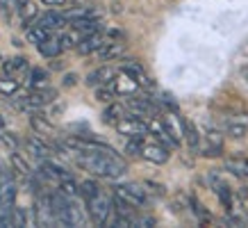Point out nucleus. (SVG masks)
Returning a JSON list of instances; mask_svg holds the SVG:
<instances>
[{
    "label": "nucleus",
    "instance_id": "bb28decb",
    "mask_svg": "<svg viewBox=\"0 0 248 228\" xmlns=\"http://www.w3.org/2000/svg\"><path fill=\"white\" fill-rule=\"evenodd\" d=\"M44 5H50V7H57V5H64V0H41Z\"/></svg>",
    "mask_w": 248,
    "mask_h": 228
},
{
    "label": "nucleus",
    "instance_id": "a878e982",
    "mask_svg": "<svg viewBox=\"0 0 248 228\" xmlns=\"http://www.w3.org/2000/svg\"><path fill=\"white\" fill-rule=\"evenodd\" d=\"M0 139H2V142H5V144L9 146V148H18V139H16L14 135H12V132H2V135H0Z\"/></svg>",
    "mask_w": 248,
    "mask_h": 228
},
{
    "label": "nucleus",
    "instance_id": "423d86ee",
    "mask_svg": "<svg viewBox=\"0 0 248 228\" xmlns=\"http://www.w3.org/2000/svg\"><path fill=\"white\" fill-rule=\"evenodd\" d=\"M137 155H141L143 160L155 162V164H164L166 160H169V148H166L164 144H159L157 139H155V142H146V137H141L139 153H137Z\"/></svg>",
    "mask_w": 248,
    "mask_h": 228
},
{
    "label": "nucleus",
    "instance_id": "39448f33",
    "mask_svg": "<svg viewBox=\"0 0 248 228\" xmlns=\"http://www.w3.org/2000/svg\"><path fill=\"white\" fill-rule=\"evenodd\" d=\"M114 196L121 198V201H125L128 205L132 208H141L146 203V190H141V185H137V182H128V185H116L114 187Z\"/></svg>",
    "mask_w": 248,
    "mask_h": 228
},
{
    "label": "nucleus",
    "instance_id": "ddd939ff",
    "mask_svg": "<svg viewBox=\"0 0 248 228\" xmlns=\"http://www.w3.org/2000/svg\"><path fill=\"white\" fill-rule=\"evenodd\" d=\"M114 73H116V68H112V66H100V68H96L93 73H89V78H87V84H89V87H105V84L114 78Z\"/></svg>",
    "mask_w": 248,
    "mask_h": 228
},
{
    "label": "nucleus",
    "instance_id": "4be33fe9",
    "mask_svg": "<svg viewBox=\"0 0 248 228\" xmlns=\"http://www.w3.org/2000/svg\"><path fill=\"white\" fill-rule=\"evenodd\" d=\"M18 89H21V82H18L16 78H12V76L0 78V94H2V96H14Z\"/></svg>",
    "mask_w": 248,
    "mask_h": 228
},
{
    "label": "nucleus",
    "instance_id": "f8f14e48",
    "mask_svg": "<svg viewBox=\"0 0 248 228\" xmlns=\"http://www.w3.org/2000/svg\"><path fill=\"white\" fill-rule=\"evenodd\" d=\"M2 68H5V76H12L21 82V76H25L30 71V64H28L25 57H12V60H7L2 64Z\"/></svg>",
    "mask_w": 248,
    "mask_h": 228
},
{
    "label": "nucleus",
    "instance_id": "cd10ccee",
    "mask_svg": "<svg viewBox=\"0 0 248 228\" xmlns=\"http://www.w3.org/2000/svg\"><path fill=\"white\" fill-rule=\"evenodd\" d=\"M76 80H78L76 76H66V84H73V82H76Z\"/></svg>",
    "mask_w": 248,
    "mask_h": 228
},
{
    "label": "nucleus",
    "instance_id": "5701e85b",
    "mask_svg": "<svg viewBox=\"0 0 248 228\" xmlns=\"http://www.w3.org/2000/svg\"><path fill=\"white\" fill-rule=\"evenodd\" d=\"M50 34H53V32L44 30V28L37 25V23H34V25H28V39H30L32 44H39V41H44V39L50 37Z\"/></svg>",
    "mask_w": 248,
    "mask_h": 228
},
{
    "label": "nucleus",
    "instance_id": "1a4fd4ad",
    "mask_svg": "<svg viewBox=\"0 0 248 228\" xmlns=\"http://www.w3.org/2000/svg\"><path fill=\"white\" fill-rule=\"evenodd\" d=\"M198 151L203 153V155H207V158L221 155V153H223V139H221V135H218L217 130L207 132V135H205V142L198 144Z\"/></svg>",
    "mask_w": 248,
    "mask_h": 228
},
{
    "label": "nucleus",
    "instance_id": "9d476101",
    "mask_svg": "<svg viewBox=\"0 0 248 228\" xmlns=\"http://www.w3.org/2000/svg\"><path fill=\"white\" fill-rule=\"evenodd\" d=\"M162 123H164L166 132L171 135L173 142H175V144H180V139L185 137V121H182L178 114H166L164 119H162Z\"/></svg>",
    "mask_w": 248,
    "mask_h": 228
},
{
    "label": "nucleus",
    "instance_id": "dca6fc26",
    "mask_svg": "<svg viewBox=\"0 0 248 228\" xmlns=\"http://www.w3.org/2000/svg\"><path fill=\"white\" fill-rule=\"evenodd\" d=\"M226 171H230L237 178H248V160L244 155H234L226 160Z\"/></svg>",
    "mask_w": 248,
    "mask_h": 228
},
{
    "label": "nucleus",
    "instance_id": "f257e3e1",
    "mask_svg": "<svg viewBox=\"0 0 248 228\" xmlns=\"http://www.w3.org/2000/svg\"><path fill=\"white\" fill-rule=\"evenodd\" d=\"M73 158H76L78 167H82L84 171L98 178H121L128 174V162L119 153H114V148H109L107 144H103L96 151L73 153Z\"/></svg>",
    "mask_w": 248,
    "mask_h": 228
},
{
    "label": "nucleus",
    "instance_id": "aec40b11",
    "mask_svg": "<svg viewBox=\"0 0 248 228\" xmlns=\"http://www.w3.org/2000/svg\"><path fill=\"white\" fill-rule=\"evenodd\" d=\"M28 73H30V76H28L30 89H39V87H46V84H48V71H44V68H30Z\"/></svg>",
    "mask_w": 248,
    "mask_h": 228
},
{
    "label": "nucleus",
    "instance_id": "f3484780",
    "mask_svg": "<svg viewBox=\"0 0 248 228\" xmlns=\"http://www.w3.org/2000/svg\"><path fill=\"white\" fill-rule=\"evenodd\" d=\"M123 50H125V46L121 44V41H107V44L98 50V55H100V60L109 62V60H116L119 55H123Z\"/></svg>",
    "mask_w": 248,
    "mask_h": 228
},
{
    "label": "nucleus",
    "instance_id": "a211bd4d",
    "mask_svg": "<svg viewBox=\"0 0 248 228\" xmlns=\"http://www.w3.org/2000/svg\"><path fill=\"white\" fill-rule=\"evenodd\" d=\"M125 114H128V107L121 105V103H112V105L105 110L103 119H105V123H112V126H116V121H119V119H123Z\"/></svg>",
    "mask_w": 248,
    "mask_h": 228
},
{
    "label": "nucleus",
    "instance_id": "412c9836",
    "mask_svg": "<svg viewBox=\"0 0 248 228\" xmlns=\"http://www.w3.org/2000/svg\"><path fill=\"white\" fill-rule=\"evenodd\" d=\"M30 123H32V128L37 130L39 135H53L55 132V126L48 121L46 116H41V114H34V116L30 119Z\"/></svg>",
    "mask_w": 248,
    "mask_h": 228
},
{
    "label": "nucleus",
    "instance_id": "b1692460",
    "mask_svg": "<svg viewBox=\"0 0 248 228\" xmlns=\"http://www.w3.org/2000/svg\"><path fill=\"white\" fill-rule=\"evenodd\" d=\"M12 164H14V169H16V174H18V176L28 178V180L32 178V171H30V167H28V162H25L18 153H14V155H12Z\"/></svg>",
    "mask_w": 248,
    "mask_h": 228
},
{
    "label": "nucleus",
    "instance_id": "6e6552de",
    "mask_svg": "<svg viewBox=\"0 0 248 228\" xmlns=\"http://www.w3.org/2000/svg\"><path fill=\"white\" fill-rule=\"evenodd\" d=\"M109 39H107V34H103V32H91V34H87V37H82L80 41L76 44V50L80 55H91V53H98L103 46L107 44Z\"/></svg>",
    "mask_w": 248,
    "mask_h": 228
},
{
    "label": "nucleus",
    "instance_id": "2eb2a0df",
    "mask_svg": "<svg viewBox=\"0 0 248 228\" xmlns=\"http://www.w3.org/2000/svg\"><path fill=\"white\" fill-rule=\"evenodd\" d=\"M25 146H28V151H30L37 160H46V158L53 155V148L46 144L44 139H39V137H30V139L25 142Z\"/></svg>",
    "mask_w": 248,
    "mask_h": 228
},
{
    "label": "nucleus",
    "instance_id": "f03ea898",
    "mask_svg": "<svg viewBox=\"0 0 248 228\" xmlns=\"http://www.w3.org/2000/svg\"><path fill=\"white\" fill-rule=\"evenodd\" d=\"M87 201V208H89V217L91 221L96 224V226H103V224H107V219H109V214H112L114 205H112V196L107 194L103 187H98L91 196L84 198Z\"/></svg>",
    "mask_w": 248,
    "mask_h": 228
},
{
    "label": "nucleus",
    "instance_id": "6ab92c4d",
    "mask_svg": "<svg viewBox=\"0 0 248 228\" xmlns=\"http://www.w3.org/2000/svg\"><path fill=\"white\" fill-rule=\"evenodd\" d=\"M16 12H18V16H21V21L25 23V25H30L32 18H37V5L30 2V0H21Z\"/></svg>",
    "mask_w": 248,
    "mask_h": 228
},
{
    "label": "nucleus",
    "instance_id": "4468645a",
    "mask_svg": "<svg viewBox=\"0 0 248 228\" xmlns=\"http://www.w3.org/2000/svg\"><path fill=\"white\" fill-rule=\"evenodd\" d=\"M37 48H39V53L44 55V57H57V55H60L62 50H64V48H62L60 37H55V34L46 37L44 41H39Z\"/></svg>",
    "mask_w": 248,
    "mask_h": 228
},
{
    "label": "nucleus",
    "instance_id": "393cba45",
    "mask_svg": "<svg viewBox=\"0 0 248 228\" xmlns=\"http://www.w3.org/2000/svg\"><path fill=\"white\" fill-rule=\"evenodd\" d=\"M18 2H21V0H0V9H2V14L5 16L14 14L16 9H18Z\"/></svg>",
    "mask_w": 248,
    "mask_h": 228
},
{
    "label": "nucleus",
    "instance_id": "c756f323",
    "mask_svg": "<svg viewBox=\"0 0 248 228\" xmlns=\"http://www.w3.org/2000/svg\"><path fill=\"white\" fill-rule=\"evenodd\" d=\"M0 62H2V57H0Z\"/></svg>",
    "mask_w": 248,
    "mask_h": 228
},
{
    "label": "nucleus",
    "instance_id": "c85d7f7f",
    "mask_svg": "<svg viewBox=\"0 0 248 228\" xmlns=\"http://www.w3.org/2000/svg\"><path fill=\"white\" fill-rule=\"evenodd\" d=\"M2 126H5V119H0V128H2Z\"/></svg>",
    "mask_w": 248,
    "mask_h": 228
},
{
    "label": "nucleus",
    "instance_id": "7ed1b4c3",
    "mask_svg": "<svg viewBox=\"0 0 248 228\" xmlns=\"http://www.w3.org/2000/svg\"><path fill=\"white\" fill-rule=\"evenodd\" d=\"M107 87L114 91V96H132V94H137L141 89V84L137 82L128 71H123V68L114 73V78L107 82Z\"/></svg>",
    "mask_w": 248,
    "mask_h": 228
},
{
    "label": "nucleus",
    "instance_id": "20e7f679",
    "mask_svg": "<svg viewBox=\"0 0 248 228\" xmlns=\"http://www.w3.org/2000/svg\"><path fill=\"white\" fill-rule=\"evenodd\" d=\"M114 128L119 130L121 135H125V137H146V135H151V132H148V123L143 121L141 116H137V114H125L123 119L116 121Z\"/></svg>",
    "mask_w": 248,
    "mask_h": 228
},
{
    "label": "nucleus",
    "instance_id": "9b49d317",
    "mask_svg": "<svg viewBox=\"0 0 248 228\" xmlns=\"http://www.w3.org/2000/svg\"><path fill=\"white\" fill-rule=\"evenodd\" d=\"M37 25H41V28L48 32H57V30H62L64 25H68V23H66V18H64V14H60V12H46L44 16L37 18Z\"/></svg>",
    "mask_w": 248,
    "mask_h": 228
},
{
    "label": "nucleus",
    "instance_id": "0eeeda50",
    "mask_svg": "<svg viewBox=\"0 0 248 228\" xmlns=\"http://www.w3.org/2000/svg\"><path fill=\"white\" fill-rule=\"evenodd\" d=\"M125 107H128L132 114H137V116H155V112H157V105L153 103V98H148V96H137V94H132V96H125Z\"/></svg>",
    "mask_w": 248,
    "mask_h": 228
}]
</instances>
